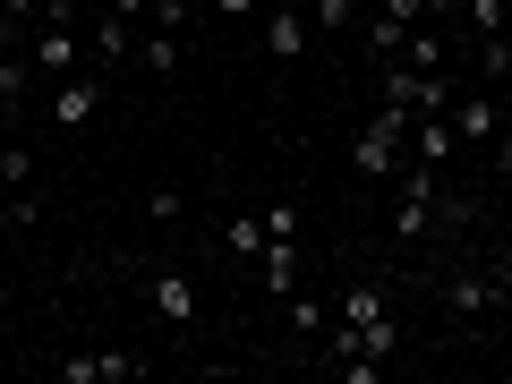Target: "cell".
Segmentation results:
<instances>
[{"mask_svg":"<svg viewBox=\"0 0 512 384\" xmlns=\"http://www.w3.org/2000/svg\"><path fill=\"white\" fill-rule=\"evenodd\" d=\"M94 111H103V86H94L86 69H77V77H60V86H52V128H86Z\"/></svg>","mask_w":512,"mask_h":384,"instance_id":"9c48e42d","label":"cell"},{"mask_svg":"<svg viewBox=\"0 0 512 384\" xmlns=\"http://www.w3.org/2000/svg\"><path fill=\"white\" fill-rule=\"evenodd\" d=\"M146 308L163 316L171 333H188V325H197V291H188V274H146Z\"/></svg>","mask_w":512,"mask_h":384,"instance_id":"ba28073f","label":"cell"},{"mask_svg":"<svg viewBox=\"0 0 512 384\" xmlns=\"http://www.w3.org/2000/svg\"><path fill=\"white\" fill-rule=\"evenodd\" d=\"M308 43H316V18L299 9V0H274V9H265V60H282V69H291Z\"/></svg>","mask_w":512,"mask_h":384,"instance_id":"5b68a950","label":"cell"},{"mask_svg":"<svg viewBox=\"0 0 512 384\" xmlns=\"http://www.w3.org/2000/svg\"><path fill=\"white\" fill-rule=\"evenodd\" d=\"M154 359H137V350H77V359H52L60 384H128V376H146Z\"/></svg>","mask_w":512,"mask_h":384,"instance_id":"277c9868","label":"cell"},{"mask_svg":"<svg viewBox=\"0 0 512 384\" xmlns=\"http://www.w3.org/2000/svg\"><path fill=\"white\" fill-rule=\"evenodd\" d=\"M444 120H453V146H470V154H487L495 137H504V103H495V86L453 94V103H444Z\"/></svg>","mask_w":512,"mask_h":384,"instance_id":"7a4b0ae2","label":"cell"},{"mask_svg":"<svg viewBox=\"0 0 512 384\" xmlns=\"http://www.w3.org/2000/svg\"><path fill=\"white\" fill-rule=\"evenodd\" d=\"M222 256H231V265H256V256H265V214H239V222H222Z\"/></svg>","mask_w":512,"mask_h":384,"instance_id":"7c38bea8","label":"cell"},{"mask_svg":"<svg viewBox=\"0 0 512 384\" xmlns=\"http://www.w3.org/2000/svg\"><path fill=\"white\" fill-rule=\"evenodd\" d=\"M402 163H410V111L402 103H376V120L350 137V171H359V180H393Z\"/></svg>","mask_w":512,"mask_h":384,"instance_id":"6da1fadb","label":"cell"},{"mask_svg":"<svg viewBox=\"0 0 512 384\" xmlns=\"http://www.w3.org/2000/svg\"><path fill=\"white\" fill-rule=\"evenodd\" d=\"M9 128H18V111H9V103H0V146H9Z\"/></svg>","mask_w":512,"mask_h":384,"instance_id":"ffe728a7","label":"cell"},{"mask_svg":"<svg viewBox=\"0 0 512 384\" xmlns=\"http://www.w3.org/2000/svg\"><path fill=\"white\" fill-rule=\"evenodd\" d=\"M384 103H402V111H444L453 103V86L427 69H410V60H384Z\"/></svg>","mask_w":512,"mask_h":384,"instance_id":"8992f818","label":"cell"},{"mask_svg":"<svg viewBox=\"0 0 512 384\" xmlns=\"http://www.w3.org/2000/svg\"><path fill=\"white\" fill-rule=\"evenodd\" d=\"M512 77V35H478V86H504Z\"/></svg>","mask_w":512,"mask_h":384,"instance_id":"5bb4252c","label":"cell"},{"mask_svg":"<svg viewBox=\"0 0 512 384\" xmlns=\"http://www.w3.org/2000/svg\"><path fill=\"white\" fill-rule=\"evenodd\" d=\"M495 308V274H444V316L453 325H478Z\"/></svg>","mask_w":512,"mask_h":384,"instance_id":"30bf717a","label":"cell"},{"mask_svg":"<svg viewBox=\"0 0 512 384\" xmlns=\"http://www.w3.org/2000/svg\"><path fill=\"white\" fill-rule=\"evenodd\" d=\"M470 9V35H512V0H461Z\"/></svg>","mask_w":512,"mask_h":384,"instance_id":"9a60e30c","label":"cell"},{"mask_svg":"<svg viewBox=\"0 0 512 384\" xmlns=\"http://www.w3.org/2000/svg\"><path fill=\"white\" fill-rule=\"evenodd\" d=\"M128 52L146 60V69H154V77H171V69H180V26H154V18H146V35L128 43Z\"/></svg>","mask_w":512,"mask_h":384,"instance_id":"8fae6325","label":"cell"},{"mask_svg":"<svg viewBox=\"0 0 512 384\" xmlns=\"http://www.w3.org/2000/svg\"><path fill=\"white\" fill-rule=\"evenodd\" d=\"M282 308H291V333H299V342H325V325H333V308H325V299L291 291V299H282Z\"/></svg>","mask_w":512,"mask_h":384,"instance_id":"4fadbf2b","label":"cell"},{"mask_svg":"<svg viewBox=\"0 0 512 384\" xmlns=\"http://www.w3.org/2000/svg\"><path fill=\"white\" fill-rule=\"evenodd\" d=\"M495 299H504V308H512V265H504V274H495Z\"/></svg>","mask_w":512,"mask_h":384,"instance_id":"d6986e66","label":"cell"},{"mask_svg":"<svg viewBox=\"0 0 512 384\" xmlns=\"http://www.w3.org/2000/svg\"><path fill=\"white\" fill-rule=\"evenodd\" d=\"M308 18L325 26V35H342V26H359L367 9H359V0H308Z\"/></svg>","mask_w":512,"mask_h":384,"instance_id":"2e32d148","label":"cell"},{"mask_svg":"<svg viewBox=\"0 0 512 384\" xmlns=\"http://www.w3.org/2000/svg\"><path fill=\"white\" fill-rule=\"evenodd\" d=\"M299 274H308V256H299V239H265V256H256V291L291 299V291H299Z\"/></svg>","mask_w":512,"mask_h":384,"instance_id":"52a82bcc","label":"cell"},{"mask_svg":"<svg viewBox=\"0 0 512 384\" xmlns=\"http://www.w3.org/2000/svg\"><path fill=\"white\" fill-rule=\"evenodd\" d=\"M26 60H35V77H52V86H60V77H77V69H86V26H52V18H35V43H26Z\"/></svg>","mask_w":512,"mask_h":384,"instance_id":"3957f363","label":"cell"},{"mask_svg":"<svg viewBox=\"0 0 512 384\" xmlns=\"http://www.w3.org/2000/svg\"><path fill=\"white\" fill-rule=\"evenodd\" d=\"M77 9H86V0H77Z\"/></svg>","mask_w":512,"mask_h":384,"instance_id":"44dd1931","label":"cell"},{"mask_svg":"<svg viewBox=\"0 0 512 384\" xmlns=\"http://www.w3.org/2000/svg\"><path fill=\"white\" fill-rule=\"evenodd\" d=\"M103 9H111V18H128V26H146V9H154V0H103Z\"/></svg>","mask_w":512,"mask_h":384,"instance_id":"e0dca14e","label":"cell"},{"mask_svg":"<svg viewBox=\"0 0 512 384\" xmlns=\"http://www.w3.org/2000/svg\"><path fill=\"white\" fill-rule=\"evenodd\" d=\"M205 9H214V18H248L256 0H205Z\"/></svg>","mask_w":512,"mask_h":384,"instance_id":"ac0fdd59","label":"cell"}]
</instances>
